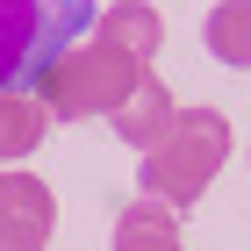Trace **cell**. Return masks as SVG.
<instances>
[{
	"label": "cell",
	"mask_w": 251,
	"mask_h": 251,
	"mask_svg": "<svg viewBox=\"0 0 251 251\" xmlns=\"http://www.w3.org/2000/svg\"><path fill=\"white\" fill-rule=\"evenodd\" d=\"M223 158H230V115L223 108H179L173 129L144 151V173L136 179H144L151 201H165V208L187 215L208 194V179L223 173Z\"/></svg>",
	"instance_id": "obj_1"
},
{
	"label": "cell",
	"mask_w": 251,
	"mask_h": 251,
	"mask_svg": "<svg viewBox=\"0 0 251 251\" xmlns=\"http://www.w3.org/2000/svg\"><path fill=\"white\" fill-rule=\"evenodd\" d=\"M100 0H0V94H36L65 43L94 29Z\"/></svg>",
	"instance_id": "obj_2"
},
{
	"label": "cell",
	"mask_w": 251,
	"mask_h": 251,
	"mask_svg": "<svg viewBox=\"0 0 251 251\" xmlns=\"http://www.w3.org/2000/svg\"><path fill=\"white\" fill-rule=\"evenodd\" d=\"M136 79H144V65L122 58L115 43H100L86 29L79 43H65L58 58H50V72L36 79V100L50 115H65V122H86V115H115Z\"/></svg>",
	"instance_id": "obj_3"
},
{
	"label": "cell",
	"mask_w": 251,
	"mask_h": 251,
	"mask_svg": "<svg viewBox=\"0 0 251 251\" xmlns=\"http://www.w3.org/2000/svg\"><path fill=\"white\" fill-rule=\"evenodd\" d=\"M173 115H179V100L165 94V79H158L151 65H144V79H136V86H129V100H122V108H115V115H108V122H115V136H122V144H129V151H151L158 136L173 129Z\"/></svg>",
	"instance_id": "obj_4"
},
{
	"label": "cell",
	"mask_w": 251,
	"mask_h": 251,
	"mask_svg": "<svg viewBox=\"0 0 251 251\" xmlns=\"http://www.w3.org/2000/svg\"><path fill=\"white\" fill-rule=\"evenodd\" d=\"M94 36H100V43H115L122 58L151 65V58H158V43H165V22H158L151 0H108V7L94 15Z\"/></svg>",
	"instance_id": "obj_5"
},
{
	"label": "cell",
	"mask_w": 251,
	"mask_h": 251,
	"mask_svg": "<svg viewBox=\"0 0 251 251\" xmlns=\"http://www.w3.org/2000/svg\"><path fill=\"white\" fill-rule=\"evenodd\" d=\"M108 251H187V244H179V208H165V201H151V194H136L129 208L115 215Z\"/></svg>",
	"instance_id": "obj_6"
},
{
	"label": "cell",
	"mask_w": 251,
	"mask_h": 251,
	"mask_svg": "<svg viewBox=\"0 0 251 251\" xmlns=\"http://www.w3.org/2000/svg\"><path fill=\"white\" fill-rule=\"evenodd\" d=\"M43 129H50V108L36 94H0V165H22L43 144Z\"/></svg>",
	"instance_id": "obj_7"
},
{
	"label": "cell",
	"mask_w": 251,
	"mask_h": 251,
	"mask_svg": "<svg viewBox=\"0 0 251 251\" xmlns=\"http://www.w3.org/2000/svg\"><path fill=\"white\" fill-rule=\"evenodd\" d=\"M201 36H208L215 65H237L251 72V0H215L208 22H201Z\"/></svg>",
	"instance_id": "obj_8"
},
{
	"label": "cell",
	"mask_w": 251,
	"mask_h": 251,
	"mask_svg": "<svg viewBox=\"0 0 251 251\" xmlns=\"http://www.w3.org/2000/svg\"><path fill=\"white\" fill-rule=\"evenodd\" d=\"M0 223H36V230H50L58 223L50 187L36 173H22V165H0Z\"/></svg>",
	"instance_id": "obj_9"
},
{
	"label": "cell",
	"mask_w": 251,
	"mask_h": 251,
	"mask_svg": "<svg viewBox=\"0 0 251 251\" xmlns=\"http://www.w3.org/2000/svg\"><path fill=\"white\" fill-rule=\"evenodd\" d=\"M0 251H50V230H36V223H0Z\"/></svg>",
	"instance_id": "obj_10"
}]
</instances>
